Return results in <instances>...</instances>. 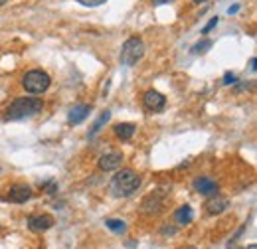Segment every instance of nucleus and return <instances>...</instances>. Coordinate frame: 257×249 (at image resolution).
I'll use <instances>...</instances> for the list:
<instances>
[{
	"label": "nucleus",
	"mask_w": 257,
	"mask_h": 249,
	"mask_svg": "<svg viewBox=\"0 0 257 249\" xmlns=\"http://www.w3.org/2000/svg\"><path fill=\"white\" fill-rule=\"evenodd\" d=\"M141 176L135 172V170H131V168H123V170H119L113 178H111V192H113V196L115 198H128V196H133L139 188H141Z\"/></svg>",
	"instance_id": "nucleus-2"
},
{
	"label": "nucleus",
	"mask_w": 257,
	"mask_h": 249,
	"mask_svg": "<svg viewBox=\"0 0 257 249\" xmlns=\"http://www.w3.org/2000/svg\"><path fill=\"white\" fill-rule=\"evenodd\" d=\"M212 46H214V42L206 38V40H202V42H198V44L194 46V48H192V54H196V56H202V54H206V52H208V50H210Z\"/></svg>",
	"instance_id": "nucleus-17"
},
{
	"label": "nucleus",
	"mask_w": 257,
	"mask_h": 249,
	"mask_svg": "<svg viewBox=\"0 0 257 249\" xmlns=\"http://www.w3.org/2000/svg\"><path fill=\"white\" fill-rule=\"evenodd\" d=\"M113 131H115V137H119L121 141H128V139H133V135H135V131H137V125L119 123L113 127Z\"/></svg>",
	"instance_id": "nucleus-14"
},
{
	"label": "nucleus",
	"mask_w": 257,
	"mask_h": 249,
	"mask_svg": "<svg viewBox=\"0 0 257 249\" xmlns=\"http://www.w3.org/2000/svg\"><path fill=\"white\" fill-rule=\"evenodd\" d=\"M79 4H83V6H89V8H95V6H101V4H105L107 0H77Z\"/></svg>",
	"instance_id": "nucleus-18"
},
{
	"label": "nucleus",
	"mask_w": 257,
	"mask_h": 249,
	"mask_svg": "<svg viewBox=\"0 0 257 249\" xmlns=\"http://www.w3.org/2000/svg\"><path fill=\"white\" fill-rule=\"evenodd\" d=\"M204 208H206V212L210 216H220V214H224L225 210L229 208V200L224 198V196H220V194H214V196H208Z\"/></svg>",
	"instance_id": "nucleus-8"
},
{
	"label": "nucleus",
	"mask_w": 257,
	"mask_h": 249,
	"mask_svg": "<svg viewBox=\"0 0 257 249\" xmlns=\"http://www.w3.org/2000/svg\"><path fill=\"white\" fill-rule=\"evenodd\" d=\"M194 219V212L190 206H180L176 212H174V221H176V225H188L190 221Z\"/></svg>",
	"instance_id": "nucleus-13"
},
{
	"label": "nucleus",
	"mask_w": 257,
	"mask_h": 249,
	"mask_svg": "<svg viewBox=\"0 0 257 249\" xmlns=\"http://www.w3.org/2000/svg\"><path fill=\"white\" fill-rule=\"evenodd\" d=\"M237 10H239V6H231V8H229V10H227V12H229V14H235V12H237Z\"/></svg>",
	"instance_id": "nucleus-25"
},
{
	"label": "nucleus",
	"mask_w": 257,
	"mask_h": 249,
	"mask_svg": "<svg viewBox=\"0 0 257 249\" xmlns=\"http://www.w3.org/2000/svg\"><path fill=\"white\" fill-rule=\"evenodd\" d=\"M50 85H52V77L42 69H32L22 77V87L28 93H44V91H48Z\"/></svg>",
	"instance_id": "nucleus-4"
},
{
	"label": "nucleus",
	"mask_w": 257,
	"mask_h": 249,
	"mask_svg": "<svg viewBox=\"0 0 257 249\" xmlns=\"http://www.w3.org/2000/svg\"><path fill=\"white\" fill-rule=\"evenodd\" d=\"M28 227L34 233H44L50 227H54V218L50 214H34L28 218Z\"/></svg>",
	"instance_id": "nucleus-9"
},
{
	"label": "nucleus",
	"mask_w": 257,
	"mask_h": 249,
	"mask_svg": "<svg viewBox=\"0 0 257 249\" xmlns=\"http://www.w3.org/2000/svg\"><path fill=\"white\" fill-rule=\"evenodd\" d=\"M194 4H202V2H206V0H192Z\"/></svg>",
	"instance_id": "nucleus-26"
},
{
	"label": "nucleus",
	"mask_w": 257,
	"mask_h": 249,
	"mask_svg": "<svg viewBox=\"0 0 257 249\" xmlns=\"http://www.w3.org/2000/svg\"><path fill=\"white\" fill-rule=\"evenodd\" d=\"M89 113H91V107L85 105V103H79V105H75V107L69 109V113H67V123L69 125L83 123V121L89 117Z\"/></svg>",
	"instance_id": "nucleus-12"
},
{
	"label": "nucleus",
	"mask_w": 257,
	"mask_h": 249,
	"mask_svg": "<svg viewBox=\"0 0 257 249\" xmlns=\"http://www.w3.org/2000/svg\"><path fill=\"white\" fill-rule=\"evenodd\" d=\"M42 188H44L48 194H56V190H58V184H56V182H44V184H42Z\"/></svg>",
	"instance_id": "nucleus-20"
},
{
	"label": "nucleus",
	"mask_w": 257,
	"mask_h": 249,
	"mask_svg": "<svg viewBox=\"0 0 257 249\" xmlns=\"http://www.w3.org/2000/svg\"><path fill=\"white\" fill-rule=\"evenodd\" d=\"M188 249H196V247H188Z\"/></svg>",
	"instance_id": "nucleus-28"
},
{
	"label": "nucleus",
	"mask_w": 257,
	"mask_h": 249,
	"mask_svg": "<svg viewBox=\"0 0 257 249\" xmlns=\"http://www.w3.org/2000/svg\"><path fill=\"white\" fill-rule=\"evenodd\" d=\"M143 56H145V42L141 38L133 36V38L125 40V44L121 48V56H119L123 65L133 67V65H137L143 60Z\"/></svg>",
	"instance_id": "nucleus-3"
},
{
	"label": "nucleus",
	"mask_w": 257,
	"mask_h": 249,
	"mask_svg": "<svg viewBox=\"0 0 257 249\" xmlns=\"http://www.w3.org/2000/svg\"><path fill=\"white\" fill-rule=\"evenodd\" d=\"M224 83L225 85H233V83H237V77H235L233 73H229V71H227V73L224 75Z\"/></svg>",
	"instance_id": "nucleus-21"
},
{
	"label": "nucleus",
	"mask_w": 257,
	"mask_h": 249,
	"mask_svg": "<svg viewBox=\"0 0 257 249\" xmlns=\"http://www.w3.org/2000/svg\"><path fill=\"white\" fill-rule=\"evenodd\" d=\"M255 63H257L255 58H251V60H249V67H251V71H255V69H257V65H255Z\"/></svg>",
	"instance_id": "nucleus-24"
},
{
	"label": "nucleus",
	"mask_w": 257,
	"mask_h": 249,
	"mask_svg": "<svg viewBox=\"0 0 257 249\" xmlns=\"http://www.w3.org/2000/svg\"><path fill=\"white\" fill-rule=\"evenodd\" d=\"M162 233L164 235H174L176 233V227H162Z\"/></svg>",
	"instance_id": "nucleus-22"
},
{
	"label": "nucleus",
	"mask_w": 257,
	"mask_h": 249,
	"mask_svg": "<svg viewBox=\"0 0 257 249\" xmlns=\"http://www.w3.org/2000/svg\"><path fill=\"white\" fill-rule=\"evenodd\" d=\"M44 101L40 97H18L6 107V119L8 121H22L30 119L34 115L42 113Z\"/></svg>",
	"instance_id": "nucleus-1"
},
{
	"label": "nucleus",
	"mask_w": 257,
	"mask_h": 249,
	"mask_svg": "<svg viewBox=\"0 0 257 249\" xmlns=\"http://www.w3.org/2000/svg\"><path fill=\"white\" fill-rule=\"evenodd\" d=\"M105 225H107L113 233H125V231H127V223H125L123 219L109 218V219H105Z\"/></svg>",
	"instance_id": "nucleus-16"
},
{
	"label": "nucleus",
	"mask_w": 257,
	"mask_h": 249,
	"mask_svg": "<svg viewBox=\"0 0 257 249\" xmlns=\"http://www.w3.org/2000/svg\"><path fill=\"white\" fill-rule=\"evenodd\" d=\"M143 105L147 111L151 113H159L166 107V97L162 93H159L157 89H149L147 93L143 95Z\"/></svg>",
	"instance_id": "nucleus-6"
},
{
	"label": "nucleus",
	"mask_w": 257,
	"mask_h": 249,
	"mask_svg": "<svg viewBox=\"0 0 257 249\" xmlns=\"http://www.w3.org/2000/svg\"><path fill=\"white\" fill-rule=\"evenodd\" d=\"M164 200H166V196L161 194V192H153V194H149L145 200H143V212L145 214H159L162 212V208H164Z\"/></svg>",
	"instance_id": "nucleus-7"
},
{
	"label": "nucleus",
	"mask_w": 257,
	"mask_h": 249,
	"mask_svg": "<svg viewBox=\"0 0 257 249\" xmlns=\"http://www.w3.org/2000/svg\"><path fill=\"white\" fill-rule=\"evenodd\" d=\"M121 164H123V153H119V151L105 153V155L99 156V160H97V166H99V170H103V172L117 170V168H121Z\"/></svg>",
	"instance_id": "nucleus-5"
},
{
	"label": "nucleus",
	"mask_w": 257,
	"mask_h": 249,
	"mask_svg": "<svg viewBox=\"0 0 257 249\" xmlns=\"http://www.w3.org/2000/svg\"><path fill=\"white\" fill-rule=\"evenodd\" d=\"M109 119H111V111H103V113L99 115V119H97L95 123H93V127L89 129L87 137H89V139H93L97 133H99V131H101V129L105 127V123H109Z\"/></svg>",
	"instance_id": "nucleus-15"
},
{
	"label": "nucleus",
	"mask_w": 257,
	"mask_h": 249,
	"mask_svg": "<svg viewBox=\"0 0 257 249\" xmlns=\"http://www.w3.org/2000/svg\"><path fill=\"white\" fill-rule=\"evenodd\" d=\"M218 22H220V20H218V16H216V18H212V20H210V22H208V24L204 26V30H202V34H208L210 30H214V28L218 26Z\"/></svg>",
	"instance_id": "nucleus-19"
},
{
	"label": "nucleus",
	"mask_w": 257,
	"mask_h": 249,
	"mask_svg": "<svg viewBox=\"0 0 257 249\" xmlns=\"http://www.w3.org/2000/svg\"><path fill=\"white\" fill-rule=\"evenodd\" d=\"M168 2H172V0H153V4H155V6H161V4H168Z\"/></svg>",
	"instance_id": "nucleus-23"
},
{
	"label": "nucleus",
	"mask_w": 257,
	"mask_h": 249,
	"mask_svg": "<svg viewBox=\"0 0 257 249\" xmlns=\"http://www.w3.org/2000/svg\"><path fill=\"white\" fill-rule=\"evenodd\" d=\"M6 2H8V0H0V6H4V4H6Z\"/></svg>",
	"instance_id": "nucleus-27"
},
{
	"label": "nucleus",
	"mask_w": 257,
	"mask_h": 249,
	"mask_svg": "<svg viewBox=\"0 0 257 249\" xmlns=\"http://www.w3.org/2000/svg\"><path fill=\"white\" fill-rule=\"evenodd\" d=\"M0 172H2V168H0Z\"/></svg>",
	"instance_id": "nucleus-29"
},
{
	"label": "nucleus",
	"mask_w": 257,
	"mask_h": 249,
	"mask_svg": "<svg viewBox=\"0 0 257 249\" xmlns=\"http://www.w3.org/2000/svg\"><path fill=\"white\" fill-rule=\"evenodd\" d=\"M34 192L28 184H14L10 186L8 192V202H14V204H26L28 200H32Z\"/></svg>",
	"instance_id": "nucleus-10"
},
{
	"label": "nucleus",
	"mask_w": 257,
	"mask_h": 249,
	"mask_svg": "<svg viewBox=\"0 0 257 249\" xmlns=\"http://www.w3.org/2000/svg\"><path fill=\"white\" fill-rule=\"evenodd\" d=\"M194 190L202 196H214V194H218V182L210 176H200L194 180Z\"/></svg>",
	"instance_id": "nucleus-11"
}]
</instances>
